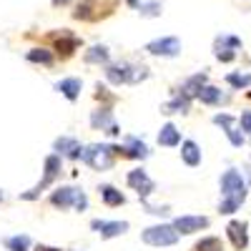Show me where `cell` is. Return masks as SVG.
I'll list each match as a JSON object with an SVG mask.
<instances>
[{
  "mask_svg": "<svg viewBox=\"0 0 251 251\" xmlns=\"http://www.w3.org/2000/svg\"><path fill=\"white\" fill-rule=\"evenodd\" d=\"M53 149L58 151V156H71L73 161L75 158H83V149H80V143L75 141V138H71V136H60L55 143H53Z\"/></svg>",
  "mask_w": 251,
  "mask_h": 251,
  "instance_id": "obj_14",
  "label": "cell"
},
{
  "mask_svg": "<svg viewBox=\"0 0 251 251\" xmlns=\"http://www.w3.org/2000/svg\"><path fill=\"white\" fill-rule=\"evenodd\" d=\"M206 86V73H196V75H191V78H188L186 83H183V93L188 96V98H199V93H201V88Z\"/></svg>",
  "mask_w": 251,
  "mask_h": 251,
  "instance_id": "obj_24",
  "label": "cell"
},
{
  "mask_svg": "<svg viewBox=\"0 0 251 251\" xmlns=\"http://www.w3.org/2000/svg\"><path fill=\"white\" fill-rule=\"evenodd\" d=\"M178 231L174 228V224H156V226H149L143 231V244L149 246H174L178 241Z\"/></svg>",
  "mask_w": 251,
  "mask_h": 251,
  "instance_id": "obj_4",
  "label": "cell"
},
{
  "mask_svg": "<svg viewBox=\"0 0 251 251\" xmlns=\"http://www.w3.org/2000/svg\"><path fill=\"white\" fill-rule=\"evenodd\" d=\"M151 55H161V58H174L181 53V40L176 35H166V38H156L146 46Z\"/></svg>",
  "mask_w": 251,
  "mask_h": 251,
  "instance_id": "obj_6",
  "label": "cell"
},
{
  "mask_svg": "<svg viewBox=\"0 0 251 251\" xmlns=\"http://www.w3.org/2000/svg\"><path fill=\"white\" fill-rule=\"evenodd\" d=\"M73 206L78 208V211H86V208H88V196L83 194V191H75V201H73Z\"/></svg>",
  "mask_w": 251,
  "mask_h": 251,
  "instance_id": "obj_32",
  "label": "cell"
},
{
  "mask_svg": "<svg viewBox=\"0 0 251 251\" xmlns=\"http://www.w3.org/2000/svg\"><path fill=\"white\" fill-rule=\"evenodd\" d=\"M221 203H219V211L221 214H234L236 208L246 201V181L244 174L236 169H228L221 176Z\"/></svg>",
  "mask_w": 251,
  "mask_h": 251,
  "instance_id": "obj_1",
  "label": "cell"
},
{
  "mask_svg": "<svg viewBox=\"0 0 251 251\" xmlns=\"http://www.w3.org/2000/svg\"><path fill=\"white\" fill-rule=\"evenodd\" d=\"M121 153H123L126 158H136V161H141V158L149 156V146H146L143 141H138V138H133V136H128V138H126V146L121 149Z\"/></svg>",
  "mask_w": 251,
  "mask_h": 251,
  "instance_id": "obj_16",
  "label": "cell"
},
{
  "mask_svg": "<svg viewBox=\"0 0 251 251\" xmlns=\"http://www.w3.org/2000/svg\"><path fill=\"white\" fill-rule=\"evenodd\" d=\"M116 156H121V146H106V143H93L83 149V161L96 171H106L116 163Z\"/></svg>",
  "mask_w": 251,
  "mask_h": 251,
  "instance_id": "obj_2",
  "label": "cell"
},
{
  "mask_svg": "<svg viewBox=\"0 0 251 251\" xmlns=\"http://www.w3.org/2000/svg\"><path fill=\"white\" fill-rule=\"evenodd\" d=\"M78 43H80V40H78L75 35L66 33V30H60V35H55V50H58L63 58L73 55V50L78 48Z\"/></svg>",
  "mask_w": 251,
  "mask_h": 251,
  "instance_id": "obj_18",
  "label": "cell"
},
{
  "mask_svg": "<svg viewBox=\"0 0 251 251\" xmlns=\"http://www.w3.org/2000/svg\"><path fill=\"white\" fill-rule=\"evenodd\" d=\"M138 13L143 18H158L161 15V3H156V0H151V3H141L138 5Z\"/></svg>",
  "mask_w": 251,
  "mask_h": 251,
  "instance_id": "obj_31",
  "label": "cell"
},
{
  "mask_svg": "<svg viewBox=\"0 0 251 251\" xmlns=\"http://www.w3.org/2000/svg\"><path fill=\"white\" fill-rule=\"evenodd\" d=\"M199 100L203 103V106H219V103L226 100V96H224L221 88H216V86H203L201 93H199Z\"/></svg>",
  "mask_w": 251,
  "mask_h": 251,
  "instance_id": "obj_22",
  "label": "cell"
},
{
  "mask_svg": "<svg viewBox=\"0 0 251 251\" xmlns=\"http://www.w3.org/2000/svg\"><path fill=\"white\" fill-rule=\"evenodd\" d=\"M78 20H93L96 18V13H93V0H80V5H78V10L73 13Z\"/></svg>",
  "mask_w": 251,
  "mask_h": 251,
  "instance_id": "obj_30",
  "label": "cell"
},
{
  "mask_svg": "<svg viewBox=\"0 0 251 251\" xmlns=\"http://www.w3.org/2000/svg\"><path fill=\"white\" fill-rule=\"evenodd\" d=\"M174 228L178 234H196L201 228H208V219L206 216H178L174 219Z\"/></svg>",
  "mask_w": 251,
  "mask_h": 251,
  "instance_id": "obj_12",
  "label": "cell"
},
{
  "mask_svg": "<svg viewBox=\"0 0 251 251\" xmlns=\"http://www.w3.org/2000/svg\"><path fill=\"white\" fill-rule=\"evenodd\" d=\"M239 48H241V38H236V35H219L214 40V55L224 63H231L236 58Z\"/></svg>",
  "mask_w": 251,
  "mask_h": 251,
  "instance_id": "obj_7",
  "label": "cell"
},
{
  "mask_svg": "<svg viewBox=\"0 0 251 251\" xmlns=\"http://www.w3.org/2000/svg\"><path fill=\"white\" fill-rule=\"evenodd\" d=\"M75 191L78 188H71V186H60V188H55L53 191V196H50V203L55 206V208H71L73 206V201H75Z\"/></svg>",
  "mask_w": 251,
  "mask_h": 251,
  "instance_id": "obj_15",
  "label": "cell"
},
{
  "mask_svg": "<svg viewBox=\"0 0 251 251\" xmlns=\"http://www.w3.org/2000/svg\"><path fill=\"white\" fill-rule=\"evenodd\" d=\"M188 108H191V98L181 91V96H176L163 106V113H188Z\"/></svg>",
  "mask_w": 251,
  "mask_h": 251,
  "instance_id": "obj_23",
  "label": "cell"
},
{
  "mask_svg": "<svg viewBox=\"0 0 251 251\" xmlns=\"http://www.w3.org/2000/svg\"><path fill=\"white\" fill-rule=\"evenodd\" d=\"M181 143V131L176 128L174 123H166L161 133H158V146H166V149H174V146Z\"/></svg>",
  "mask_w": 251,
  "mask_h": 251,
  "instance_id": "obj_20",
  "label": "cell"
},
{
  "mask_svg": "<svg viewBox=\"0 0 251 251\" xmlns=\"http://www.w3.org/2000/svg\"><path fill=\"white\" fill-rule=\"evenodd\" d=\"M3 199H5V194H3V191H0V203H3Z\"/></svg>",
  "mask_w": 251,
  "mask_h": 251,
  "instance_id": "obj_37",
  "label": "cell"
},
{
  "mask_svg": "<svg viewBox=\"0 0 251 251\" xmlns=\"http://www.w3.org/2000/svg\"><path fill=\"white\" fill-rule=\"evenodd\" d=\"M181 158H183L186 166L196 169V166H201V149H199L194 141H183L181 143Z\"/></svg>",
  "mask_w": 251,
  "mask_h": 251,
  "instance_id": "obj_19",
  "label": "cell"
},
{
  "mask_svg": "<svg viewBox=\"0 0 251 251\" xmlns=\"http://www.w3.org/2000/svg\"><path fill=\"white\" fill-rule=\"evenodd\" d=\"M58 176H60V156H58V153H53V156H48V158H46V176H43V181H40L38 186H33L30 191L20 194V199H25V201L38 199V196L43 194V191H46V188H48Z\"/></svg>",
  "mask_w": 251,
  "mask_h": 251,
  "instance_id": "obj_5",
  "label": "cell"
},
{
  "mask_svg": "<svg viewBox=\"0 0 251 251\" xmlns=\"http://www.w3.org/2000/svg\"><path fill=\"white\" fill-rule=\"evenodd\" d=\"M214 123L224 128V133L228 136V141H231L234 149H241V146H244V136L236 131V126H234V116H228V113H216V116H214Z\"/></svg>",
  "mask_w": 251,
  "mask_h": 251,
  "instance_id": "obj_11",
  "label": "cell"
},
{
  "mask_svg": "<svg viewBox=\"0 0 251 251\" xmlns=\"http://www.w3.org/2000/svg\"><path fill=\"white\" fill-rule=\"evenodd\" d=\"M91 228L100 234V239H116V236L128 231V221H98V219H93Z\"/></svg>",
  "mask_w": 251,
  "mask_h": 251,
  "instance_id": "obj_9",
  "label": "cell"
},
{
  "mask_svg": "<svg viewBox=\"0 0 251 251\" xmlns=\"http://www.w3.org/2000/svg\"><path fill=\"white\" fill-rule=\"evenodd\" d=\"M80 88H83L80 78H63V80H58V83H55V91H58V93H63L68 100H78Z\"/></svg>",
  "mask_w": 251,
  "mask_h": 251,
  "instance_id": "obj_17",
  "label": "cell"
},
{
  "mask_svg": "<svg viewBox=\"0 0 251 251\" xmlns=\"http://www.w3.org/2000/svg\"><path fill=\"white\" fill-rule=\"evenodd\" d=\"M126 181H128V186L133 188V191H138V196L146 201V196H151L156 191V183L149 178V174H146L143 169H136V171H128V176H126Z\"/></svg>",
  "mask_w": 251,
  "mask_h": 251,
  "instance_id": "obj_8",
  "label": "cell"
},
{
  "mask_svg": "<svg viewBox=\"0 0 251 251\" xmlns=\"http://www.w3.org/2000/svg\"><path fill=\"white\" fill-rule=\"evenodd\" d=\"M106 78L113 86H123V83H141L149 78V68L146 66H133V63H113L106 68Z\"/></svg>",
  "mask_w": 251,
  "mask_h": 251,
  "instance_id": "obj_3",
  "label": "cell"
},
{
  "mask_svg": "<svg viewBox=\"0 0 251 251\" xmlns=\"http://www.w3.org/2000/svg\"><path fill=\"white\" fill-rule=\"evenodd\" d=\"M28 60L30 63H40V66H50V63H53V53L48 48H30L28 50Z\"/></svg>",
  "mask_w": 251,
  "mask_h": 251,
  "instance_id": "obj_26",
  "label": "cell"
},
{
  "mask_svg": "<svg viewBox=\"0 0 251 251\" xmlns=\"http://www.w3.org/2000/svg\"><path fill=\"white\" fill-rule=\"evenodd\" d=\"M239 126H241V131L251 133V111H244L241 118H239Z\"/></svg>",
  "mask_w": 251,
  "mask_h": 251,
  "instance_id": "obj_33",
  "label": "cell"
},
{
  "mask_svg": "<svg viewBox=\"0 0 251 251\" xmlns=\"http://www.w3.org/2000/svg\"><path fill=\"white\" fill-rule=\"evenodd\" d=\"M66 3H68V0H53V5H55V8H58V5H66Z\"/></svg>",
  "mask_w": 251,
  "mask_h": 251,
  "instance_id": "obj_36",
  "label": "cell"
},
{
  "mask_svg": "<svg viewBox=\"0 0 251 251\" xmlns=\"http://www.w3.org/2000/svg\"><path fill=\"white\" fill-rule=\"evenodd\" d=\"M10 251H28V246H30V239L23 234V236H10V239H5L3 241Z\"/></svg>",
  "mask_w": 251,
  "mask_h": 251,
  "instance_id": "obj_29",
  "label": "cell"
},
{
  "mask_svg": "<svg viewBox=\"0 0 251 251\" xmlns=\"http://www.w3.org/2000/svg\"><path fill=\"white\" fill-rule=\"evenodd\" d=\"M38 251H60V249H55V246H43V244H40Z\"/></svg>",
  "mask_w": 251,
  "mask_h": 251,
  "instance_id": "obj_34",
  "label": "cell"
},
{
  "mask_svg": "<svg viewBox=\"0 0 251 251\" xmlns=\"http://www.w3.org/2000/svg\"><path fill=\"white\" fill-rule=\"evenodd\" d=\"M98 194H100V201L106 203V206H123V203H126V196L118 191L116 186H111V183L100 186V188H98Z\"/></svg>",
  "mask_w": 251,
  "mask_h": 251,
  "instance_id": "obj_21",
  "label": "cell"
},
{
  "mask_svg": "<svg viewBox=\"0 0 251 251\" xmlns=\"http://www.w3.org/2000/svg\"><path fill=\"white\" fill-rule=\"evenodd\" d=\"M194 251H224V244H221V239H216V236H206V239H201V241L194 246Z\"/></svg>",
  "mask_w": 251,
  "mask_h": 251,
  "instance_id": "obj_28",
  "label": "cell"
},
{
  "mask_svg": "<svg viewBox=\"0 0 251 251\" xmlns=\"http://www.w3.org/2000/svg\"><path fill=\"white\" fill-rule=\"evenodd\" d=\"M249 224L246 221H231L226 226V234H228V239H231V244H234V249H246L249 246Z\"/></svg>",
  "mask_w": 251,
  "mask_h": 251,
  "instance_id": "obj_13",
  "label": "cell"
},
{
  "mask_svg": "<svg viewBox=\"0 0 251 251\" xmlns=\"http://www.w3.org/2000/svg\"><path fill=\"white\" fill-rule=\"evenodd\" d=\"M108 58H111V53L106 46H93L86 50V63H108Z\"/></svg>",
  "mask_w": 251,
  "mask_h": 251,
  "instance_id": "obj_25",
  "label": "cell"
},
{
  "mask_svg": "<svg viewBox=\"0 0 251 251\" xmlns=\"http://www.w3.org/2000/svg\"><path fill=\"white\" fill-rule=\"evenodd\" d=\"M91 126H93V128H100V131L111 133V136H118V133H121V131H118V123L113 121L111 108H98V111H93V116H91Z\"/></svg>",
  "mask_w": 251,
  "mask_h": 251,
  "instance_id": "obj_10",
  "label": "cell"
},
{
  "mask_svg": "<svg viewBox=\"0 0 251 251\" xmlns=\"http://www.w3.org/2000/svg\"><path fill=\"white\" fill-rule=\"evenodd\" d=\"M126 3H128V5H131V8H138V5H141V3H143V0H126Z\"/></svg>",
  "mask_w": 251,
  "mask_h": 251,
  "instance_id": "obj_35",
  "label": "cell"
},
{
  "mask_svg": "<svg viewBox=\"0 0 251 251\" xmlns=\"http://www.w3.org/2000/svg\"><path fill=\"white\" fill-rule=\"evenodd\" d=\"M226 83H228V86H234L236 91H241V88H249L251 86V73H228L226 75Z\"/></svg>",
  "mask_w": 251,
  "mask_h": 251,
  "instance_id": "obj_27",
  "label": "cell"
}]
</instances>
